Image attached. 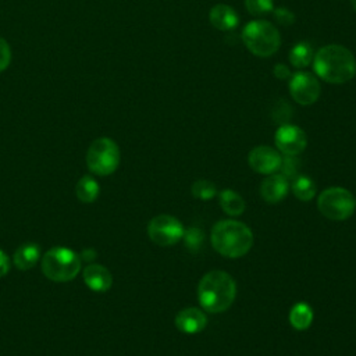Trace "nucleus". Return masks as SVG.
Wrapping results in <instances>:
<instances>
[{"label":"nucleus","mask_w":356,"mask_h":356,"mask_svg":"<svg viewBox=\"0 0 356 356\" xmlns=\"http://www.w3.org/2000/svg\"><path fill=\"white\" fill-rule=\"evenodd\" d=\"M242 40L246 49L257 57L273 56L281 44L280 32L268 21H252L242 29Z\"/></svg>","instance_id":"obj_5"},{"label":"nucleus","mask_w":356,"mask_h":356,"mask_svg":"<svg viewBox=\"0 0 356 356\" xmlns=\"http://www.w3.org/2000/svg\"><path fill=\"white\" fill-rule=\"evenodd\" d=\"M312 321H313V310L307 303L300 302L293 305V307L289 312V323L295 330H299V331L307 330Z\"/></svg>","instance_id":"obj_17"},{"label":"nucleus","mask_w":356,"mask_h":356,"mask_svg":"<svg viewBox=\"0 0 356 356\" xmlns=\"http://www.w3.org/2000/svg\"><path fill=\"white\" fill-rule=\"evenodd\" d=\"M207 324L206 314L197 307H185L175 316V327L185 334H197Z\"/></svg>","instance_id":"obj_12"},{"label":"nucleus","mask_w":356,"mask_h":356,"mask_svg":"<svg viewBox=\"0 0 356 356\" xmlns=\"http://www.w3.org/2000/svg\"><path fill=\"white\" fill-rule=\"evenodd\" d=\"M209 19H210L211 25L220 31H231L239 22V17H238L236 11L227 4L214 6L210 10Z\"/></svg>","instance_id":"obj_15"},{"label":"nucleus","mask_w":356,"mask_h":356,"mask_svg":"<svg viewBox=\"0 0 356 356\" xmlns=\"http://www.w3.org/2000/svg\"><path fill=\"white\" fill-rule=\"evenodd\" d=\"M246 10L254 17H261L273 11V0H245Z\"/></svg>","instance_id":"obj_23"},{"label":"nucleus","mask_w":356,"mask_h":356,"mask_svg":"<svg viewBox=\"0 0 356 356\" xmlns=\"http://www.w3.org/2000/svg\"><path fill=\"white\" fill-rule=\"evenodd\" d=\"M184 225L179 220L168 214L153 217L147 224V235L156 245L171 246L179 242L184 236Z\"/></svg>","instance_id":"obj_8"},{"label":"nucleus","mask_w":356,"mask_h":356,"mask_svg":"<svg viewBox=\"0 0 356 356\" xmlns=\"http://www.w3.org/2000/svg\"><path fill=\"white\" fill-rule=\"evenodd\" d=\"M83 281L92 291L104 292L110 289L113 284V275L104 266L92 263L83 270Z\"/></svg>","instance_id":"obj_14"},{"label":"nucleus","mask_w":356,"mask_h":356,"mask_svg":"<svg viewBox=\"0 0 356 356\" xmlns=\"http://www.w3.org/2000/svg\"><path fill=\"white\" fill-rule=\"evenodd\" d=\"M11 61V49L8 46V43L0 38V72L4 71Z\"/></svg>","instance_id":"obj_26"},{"label":"nucleus","mask_w":356,"mask_h":356,"mask_svg":"<svg viewBox=\"0 0 356 356\" xmlns=\"http://www.w3.org/2000/svg\"><path fill=\"white\" fill-rule=\"evenodd\" d=\"M39 259H40V248L38 243H32V242L21 245L13 256L15 267L22 271L31 270L39 261Z\"/></svg>","instance_id":"obj_16"},{"label":"nucleus","mask_w":356,"mask_h":356,"mask_svg":"<svg viewBox=\"0 0 356 356\" xmlns=\"http://www.w3.org/2000/svg\"><path fill=\"white\" fill-rule=\"evenodd\" d=\"M274 18L281 25H291L295 21V15L285 7H278L274 10Z\"/></svg>","instance_id":"obj_25"},{"label":"nucleus","mask_w":356,"mask_h":356,"mask_svg":"<svg viewBox=\"0 0 356 356\" xmlns=\"http://www.w3.org/2000/svg\"><path fill=\"white\" fill-rule=\"evenodd\" d=\"M185 239V243L186 246L191 249V250H199L202 242H203V234L199 228H188L185 229L184 232V236Z\"/></svg>","instance_id":"obj_24"},{"label":"nucleus","mask_w":356,"mask_h":356,"mask_svg":"<svg viewBox=\"0 0 356 356\" xmlns=\"http://www.w3.org/2000/svg\"><path fill=\"white\" fill-rule=\"evenodd\" d=\"M292 192L299 200L307 202V200H312L314 197L316 185L309 177L298 175L292 182Z\"/></svg>","instance_id":"obj_21"},{"label":"nucleus","mask_w":356,"mask_h":356,"mask_svg":"<svg viewBox=\"0 0 356 356\" xmlns=\"http://www.w3.org/2000/svg\"><path fill=\"white\" fill-rule=\"evenodd\" d=\"M314 53L309 43L300 42L295 44L289 51V61L295 68H305L313 61Z\"/></svg>","instance_id":"obj_20"},{"label":"nucleus","mask_w":356,"mask_h":356,"mask_svg":"<svg viewBox=\"0 0 356 356\" xmlns=\"http://www.w3.org/2000/svg\"><path fill=\"white\" fill-rule=\"evenodd\" d=\"M81 270V256L64 246L50 248L42 257L43 274L56 282L74 280Z\"/></svg>","instance_id":"obj_4"},{"label":"nucleus","mask_w":356,"mask_h":356,"mask_svg":"<svg viewBox=\"0 0 356 356\" xmlns=\"http://www.w3.org/2000/svg\"><path fill=\"white\" fill-rule=\"evenodd\" d=\"M288 179L282 174H270L260 186V195L267 203H277L288 193Z\"/></svg>","instance_id":"obj_13"},{"label":"nucleus","mask_w":356,"mask_h":356,"mask_svg":"<svg viewBox=\"0 0 356 356\" xmlns=\"http://www.w3.org/2000/svg\"><path fill=\"white\" fill-rule=\"evenodd\" d=\"M120 147L110 138L95 139L86 152V165L96 175H110L120 164Z\"/></svg>","instance_id":"obj_6"},{"label":"nucleus","mask_w":356,"mask_h":356,"mask_svg":"<svg viewBox=\"0 0 356 356\" xmlns=\"http://www.w3.org/2000/svg\"><path fill=\"white\" fill-rule=\"evenodd\" d=\"M295 156H288L286 159L282 160L281 163V170H282V175L288 179L291 175H295L296 171H298V167H299V163H295L296 160L293 159Z\"/></svg>","instance_id":"obj_27"},{"label":"nucleus","mask_w":356,"mask_h":356,"mask_svg":"<svg viewBox=\"0 0 356 356\" xmlns=\"http://www.w3.org/2000/svg\"><path fill=\"white\" fill-rule=\"evenodd\" d=\"M312 63L317 76L330 83H345L356 74V60L352 51L341 44L321 47Z\"/></svg>","instance_id":"obj_1"},{"label":"nucleus","mask_w":356,"mask_h":356,"mask_svg":"<svg viewBox=\"0 0 356 356\" xmlns=\"http://www.w3.org/2000/svg\"><path fill=\"white\" fill-rule=\"evenodd\" d=\"M274 75L278 78V79H286L291 76V71L289 68L285 65V64H275L274 67Z\"/></svg>","instance_id":"obj_28"},{"label":"nucleus","mask_w":356,"mask_h":356,"mask_svg":"<svg viewBox=\"0 0 356 356\" xmlns=\"http://www.w3.org/2000/svg\"><path fill=\"white\" fill-rule=\"evenodd\" d=\"M289 92L296 103L302 106H309L318 99L320 83L313 74L307 71H300L292 75L289 81Z\"/></svg>","instance_id":"obj_9"},{"label":"nucleus","mask_w":356,"mask_h":356,"mask_svg":"<svg viewBox=\"0 0 356 356\" xmlns=\"http://www.w3.org/2000/svg\"><path fill=\"white\" fill-rule=\"evenodd\" d=\"M210 239L213 248L229 259L246 254L253 245L250 228L236 220H222L214 224Z\"/></svg>","instance_id":"obj_3"},{"label":"nucleus","mask_w":356,"mask_h":356,"mask_svg":"<svg viewBox=\"0 0 356 356\" xmlns=\"http://www.w3.org/2000/svg\"><path fill=\"white\" fill-rule=\"evenodd\" d=\"M274 142L277 149L285 156H298L306 149L307 138L299 127L284 124L277 129Z\"/></svg>","instance_id":"obj_10"},{"label":"nucleus","mask_w":356,"mask_h":356,"mask_svg":"<svg viewBox=\"0 0 356 356\" xmlns=\"http://www.w3.org/2000/svg\"><path fill=\"white\" fill-rule=\"evenodd\" d=\"M10 270V257L0 249V277H4Z\"/></svg>","instance_id":"obj_29"},{"label":"nucleus","mask_w":356,"mask_h":356,"mask_svg":"<svg viewBox=\"0 0 356 356\" xmlns=\"http://www.w3.org/2000/svg\"><path fill=\"white\" fill-rule=\"evenodd\" d=\"M317 207L330 220L342 221L349 218L356 207L353 195L343 188H328L318 195Z\"/></svg>","instance_id":"obj_7"},{"label":"nucleus","mask_w":356,"mask_h":356,"mask_svg":"<svg viewBox=\"0 0 356 356\" xmlns=\"http://www.w3.org/2000/svg\"><path fill=\"white\" fill-rule=\"evenodd\" d=\"M350 3H352V7H353V10L356 11V0H350Z\"/></svg>","instance_id":"obj_30"},{"label":"nucleus","mask_w":356,"mask_h":356,"mask_svg":"<svg viewBox=\"0 0 356 356\" xmlns=\"http://www.w3.org/2000/svg\"><path fill=\"white\" fill-rule=\"evenodd\" d=\"M192 195L200 200H210L216 196L217 193V189H216V185L211 182V181H206V179H200V181H196L192 188Z\"/></svg>","instance_id":"obj_22"},{"label":"nucleus","mask_w":356,"mask_h":356,"mask_svg":"<svg viewBox=\"0 0 356 356\" xmlns=\"http://www.w3.org/2000/svg\"><path fill=\"white\" fill-rule=\"evenodd\" d=\"M236 285L234 278L221 270H214L202 277L197 285L200 306L209 313H222L234 302Z\"/></svg>","instance_id":"obj_2"},{"label":"nucleus","mask_w":356,"mask_h":356,"mask_svg":"<svg viewBox=\"0 0 356 356\" xmlns=\"http://www.w3.org/2000/svg\"><path fill=\"white\" fill-rule=\"evenodd\" d=\"M220 206L228 216H239L245 210V200L235 191L224 189L220 193Z\"/></svg>","instance_id":"obj_18"},{"label":"nucleus","mask_w":356,"mask_h":356,"mask_svg":"<svg viewBox=\"0 0 356 356\" xmlns=\"http://www.w3.org/2000/svg\"><path fill=\"white\" fill-rule=\"evenodd\" d=\"M248 163L250 168L259 174H273L280 170L282 157L275 149L270 146H257L250 150Z\"/></svg>","instance_id":"obj_11"},{"label":"nucleus","mask_w":356,"mask_h":356,"mask_svg":"<svg viewBox=\"0 0 356 356\" xmlns=\"http://www.w3.org/2000/svg\"><path fill=\"white\" fill-rule=\"evenodd\" d=\"M100 188L97 181L90 175H83L75 186V195L82 203H92L99 196Z\"/></svg>","instance_id":"obj_19"}]
</instances>
